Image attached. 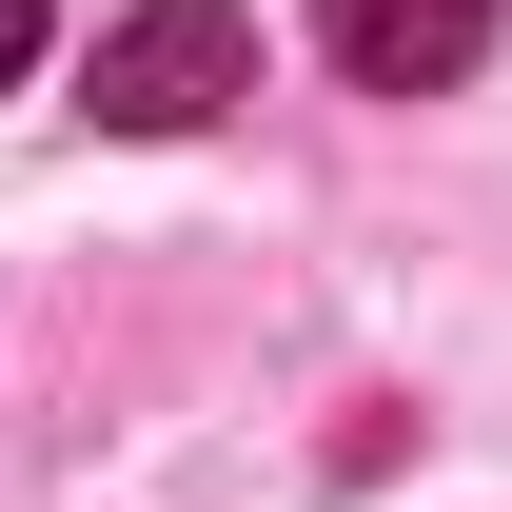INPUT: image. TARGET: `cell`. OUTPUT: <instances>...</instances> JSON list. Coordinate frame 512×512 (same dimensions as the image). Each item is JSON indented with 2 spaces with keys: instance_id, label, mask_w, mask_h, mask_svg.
<instances>
[{
  "instance_id": "6da1fadb",
  "label": "cell",
  "mask_w": 512,
  "mask_h": 512,
  "mask_svg": "<svg viewBox=\"0 0 512 512\" xmlns=\"http://www.w3.org/2000/svg\"><path fill=\"white\" fill-rule=\"evenodd\" d=\"M256 99V20L237 0H138V20H99V119L119 138H197Z\"/></svg>"
},
{
  "instance_id": "7a4b0ae2",
  "label": "cell",
  "mask_w": 512,
  "mask_h": 512,
  "mask_svg": "<svg viewBox=\"0 0 512 512\" xmlns=\"http://www.w3.org/2000/svg\"><path fill=\"white\" fill-rule=\"evenodd\" d=\"M493 20L512 0H316V40H335L355 99H453V79L493 60Z\"/></svg>"
},
{
  "instance_id": "3957f363",
  "label": "cell",
  "mask_w": 512,
  "mask_h": 512,
  "mask_svg": "<svg viewBox=\"0 0 512 512\" xmlns=\"http://www.w3.org/2000/svg\"><path fill=\"white\" fill-rule=\"evenodd\" d=\"M20 60H40V0H0V99H20Z\"/></svg>"
}]
</instances>
